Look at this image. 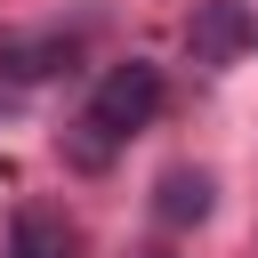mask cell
<instances>
[{
  "label": "cell",
  "mask_w": 258,
  "mask_h": 258,
  "mask_svg": "<svg viewBox=\"0 0 258 258\" xmlns=\"http://www.w3.org/2000/svg\"><path fill=\"white\" fill-rule=\"evenodd\" d=\"M250 40H258V24H250L242 0H202V8L185 16V56H194L202 73H226Z\"/></svg>",
  "instance_id": "cell-2"
},
{
  "label": "cell",
  "mask_w": 258,
  "mask_h": 258,
  "mask_svg": "<svg viewBox=\"0 0 258 258\" xmlns=\"http://www.w3.org/2000/svg\"><path fill=\"white\" fill-rule=\"evenodd\" d=\"M56 64H73V40H0V73L8 81H48Z\"/></svg>",
  "instance_id": "cell-5"
},
{
  "label": "cell",
  "mask_w": 258,
  "mask_h": 258,
  "mask_svg": "<svg viewBox=\"0 0 258 258\" xmlns=\"http://www.w3.org/2000/svg\"><path fill=\"white\" fill-rule=\"evenodd\" d=\"M8 258H81V242H73V226L56 210H24L16 234H8Z\"/></svg>",
  "instance_id": "cell-4"
},
{
  "label": "cell",
  "mask_w": 258,
  "mask_h": 258,
  "mask_svg": "<svg viewBox=\"0 0 258 258\" xmlns=\"http://www.w3.org/2000/svg\"><path fill=\"white\" fill-rule=\"evenodd\" d=\"M137 258H169V250H137Z\"/></svg>",
  "instance_id": "cell-6"
},
{
  "label": "cell",
  "mask_w": 258,
  "mask_h": 258,
  "mask_svg": "<svg viewBox=\"0 0 258 258\" xmlns=\"http://www.w3.org/2000/svg\"><path fill=\"white\" fill-rule=\"evenodd\" d=\"M210 194H218L210 169H169V177L153 185V218H161V226H202V218H210Z\"/></svg>",
  "instance_id": "cell-3"
},
{
  "label": "cell",
  "mask_w": 258,
  "mask_h": 258,
  "mask_svg": "<svg viewBox=\"0 0 258 258\" xmlns=\"http://www.w3.org/2000/svg\"><path fill=\"white\" fill-rule=\"evenodd\" d=\"M153 113H161V73H153L145 56L113 64V73L97 81V97H89V129H97V137H129V129H145Z\"/></svg>",
  "instance_id": "cell-1"
}]
</instances>
